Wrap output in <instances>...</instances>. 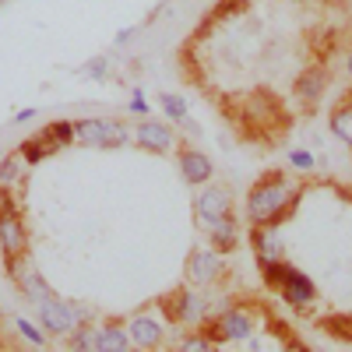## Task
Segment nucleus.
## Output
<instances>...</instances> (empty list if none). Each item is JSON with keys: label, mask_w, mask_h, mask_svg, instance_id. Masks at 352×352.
I'll return each mask as SVG.
<instances>
[{"label": "nucleus", "mask_w": 352, "mask_h": 352, "mask_svg": "<svg viewBox=\"0 0 352 352\" xmlns=\"http://www.w3.org/2000/svg\"><path fill=\"white\" fill-rule=\"evenodd\" d=\"M215 342H243V338H250L254 335V317L247 314V310H240V307H232V310H226L219 320H215Z\"/></svg>", "instance_id": "7"}, {"label": "nucleus", "mask_w": 352, "mask_h": 352, "mask_svg": "<svg viewBox=\"0 0 352 352\" xmlns=\"http://www.w3.org/2000/svg\"><path fill=\"white\" fill-rule=\"evenodd\" d=\"M345 71H349V78H352V53H349V60H345Z\"/></svg>", "instance_id": "30"}, {"label": "nucleus", "mask_w": 352, "mask_h": 352, "mask_svg": "<svg viewBox=\"0 0 352 352\" xmlns=\"http://www.w3.org/2000/svg\"><path fill=\"white\" fill-rule=\"evenodd\" d=\"M324 328H328L331 335L352 342V317H331V320H324Z\"/></svg>", "instance_id": "25"}, {"label": "nucleus", "mask_w": 352, "mask_h": 352, "mask_svg": "<svg viewBox=\"0 0 352 352\" xmlns=\"http://www.w3.org/2000/svg\"><path fill=\"white\" fill-rule=\"evenodd\" d=\"M261 272H264V282H268L275 292H282V300L292 310H310V303H314V282L300 268H292V264H285V261H264Z\"/></svg>", "instance_id": "2"}, {"label": "nucleus", "mask_w": 352, "mask_h": 352, "mask_svg": "<svg viewBox=\"0 0 352 352\" xmlns=\"http://www.w3.org/2000/svg\"><path fill=\"white\" fill-rule=\"evenodd\" d=\"M162 335H166V328H162V320H155V314H134L131 324H127V338L138 349L162 345Z\"/></svg>", "instance_id": "8"}, {"label": "nucleus", "mask_w": 352, "mask_h": 352, "mask_svg": "<svg viewBox=\"0 0 352 352\" xmlns=\"http://www.w3.org/2000/svg\"><path fill=\"white\" fill-rule=\"evenodd\" d=\"M0 250H4V257H21L28 250V232L18 208L0 212Z\"/></svg>", "instance_id": "6"}, {"label": "nucleus", "mask_w": 352, "mask_h": 352, "mask_svg": "<svg viewBox=\"0 0 352 352\" xmlns=\"http://www.w3.org/2000/svg\"><path fill=\"white\" fill-rule=\"evenodd\" d=\"M14 328L21 331V338H28L32 345H39V349L46 345V335H43V331H39V328H36V324H32V320H28V317H18V320H14Z\"/></svg>", "instance_id": "21"}, {"label": "nucleus", "mask_w": 352, "mask_h": 352, "mask_svg": "<svg viewBox=\"0 0 352 352\" xmlns=\"http://www.w3.org/2000/svg\"><path fill=\"white\" fill-rule=\"evenodd\" d=\"M36 310H39L43 331H50V335H71L74 324H78L74 314H71V303H60L53 292H46V296L36 300Z\"/></svg>", "instance_id": "4"}, {"label": "nucleus", "mask_w": 352, "mask_h": 352, "mask_svg": "<svg viewBox=\"0 0 352 352\" xmlns=\"http://www.w3.org/2000/svg\"><path fill=\"white\" fill-rule=\"evenodd\" d=\"M162 310L169 314V320L194 324V320H201V314H204V300L197 296V292H190V289H173L166 296V303H162Z\"/></svg>", "instance_id": "5"}, {"label": "nucleus", "mask_w": 352, "mask_h": 352, "mask_svg": "<svg viewBox=\"0 0 352 352\" xmlns=\"http://www.w3.org/2000/svg\"><path fill=\"white\" fill-rule=\"evenodd\" d=\"M39 141H46L53 152H56V148H64V144H71V141H74V124H71V120H53V124H46V127H43Z\"/></svg>", "instance_id": "17"}, {"label": "nucleus", "mask_w": 352, "mask_h": 352, "mask_svg": "<svg viewBox=\"0 0 352 352\" xmlns=\"http://www.w3.org/2000/svg\"><path fill=\"white\" fill-rule=\"evenodd\" d=\"M71 349H96V331H88L85 324H74V331H71Z\"/></svg>", "instance_id": "24"}, {"label": "nucleus", "mask_w": 352, "mask_h": 352, "mask_svg": "<svg viewBox=\"0 0 352 352\" xmlns=\"http://www.w3.org/2000/svg\"><path fill=\"white\" fill-rule=\"evenodd\" d=\"M300 194L303 190L292 187V180L282 176V173L261 176V180L254 184V190H250V197H247V219H250V226H278L282 215L300 201Z\"/></svg>", "instance_id": "1"}, {"label": "nucleus", "mask_w": 352, "mask_h": 352, "mask_svg": "<svg viewBox=\"0 0 352 352\" xmlns=\"http://www.w3.org/2000/svg\"><path fill=\"white\" fill-rule=\"evenodd\" d=\"M197 215H201L204 226H212L215 219L229 215V190L226 187H208L197 197Z\"/></svg>", "instance_id": "12"}, {"label": "nucleus", "mask_w": 352, "mask_h": 352, "mask_svg": "<svg viewBox=\"0 0 352 352\" xmlns=\"http://www.w3.org/2000/svg\"><path fill=\"white\" fill-rule=\"evenodd\" d=\"M74 141L92 144V148H120L127 141V131H124L120 120H78Z\"/></svg>", "instance_id": "3"}, {"label": "nucleus", "mask_w": 352, "mask_h": 352, "mask_svg": "<svg viewBox=\"0 0 352 352\" xmlns=\"http://www.w3.org/2000/svg\"><path fill=\"white\" fill-rule=\"evenodd\" d=\"M127 109H131V113H138V116H144V113H148V99H144V92H134Z\"/></svg>", "instance_id": "28"}, {"label": "nucleus", "mask_w": 352, "mask_h": 352, "mask_svg": "<svg viewBox=\"0 0 352 352\" xmlns=\"http://www.w3.org/2000/svg\"><path fill=\"white\" fill-rule=\"evenodd\" d=\"M18 152H21L25 166H36V162H43L46 155H53V148H50L46 141H39V138H36V141H25V144H21Z\"/></svg>", "instance_id": "20"}, {"label": "nucleus", "mask_w": 352, "mask_h": 352, "mask_svg": "<svg viewBox=\"0 0 352 352\" xmlns=\"http://www.w3.org/2000/svg\"><path fill=\"white\" fill-rule=\"evenodd\" d=\"M331 131H335L345 144H352V106H338V109L331 113Z\"/></svg>", "instance_id": "19"}, {"label": "nucleus", "mask_w": 352, "mask_h": 352, "mask_svg": "<svg viewBox=\"0 0 352 352\" xmlns=\"http://www.w3.org/2000/svg\"><path fill=\"white\" fill-rule=\"evenodd\" d=\"M81 71H85V78H92V81H106V74H109V60H106V56H92V60H88Z\"/></svg>", "instance_id": "23"}, {"label": "nucleus", "mask_w": 352, "mask_h": 352, "mask_svg": "<svg viewBox=\"0 0 352 352\" xmlns=\"http://www.w3.org/2000/svg\"><path fill=\"white\" fill-rule=\"evenodd\" d=\"M159 102H162V109L173 116V120H187V102H184L180 96H169V92H166Z\"/></svg>", "instance_id": "22"}, {"label": "nucleus", "mask_w": 352, "mask_h": 352, "mask_svg": "<svg viewBox=\"0 0 352 352\" xmlns=\"http://www.w3.org/2000/svg\"><path fill=\"white\" fill-rule=\"evenodd\" d=\"M21 169H25L21 152H11L8 159H0V187H11L18 176H21Z\"/></svg>", "instance_id": "18"}, {"label": "nucleus", "mask_w": 352, "mask_h": 352, "mask_svg": "<svg viewBox=\"0 0 352 352\" xmlns=\"http://www.w3.org/2000/svg\"><path fill=\"white\" fill-rule=\"evenodd\" d=\"M96 349L99 352H124V349H131V338L120 324H102L96 331Z\"/></svg>", "instance_id": "16"}, {"label": "nucleus", "mask_w": 352, "mask_h": 352, "mask_svg": "<svg viewBox=\"0 0 352 352\" xmlns=\"http://www.w3.org/2000/svg\"><path fill=\"white\" fill-rule=\"evenodd\" d=\"M289 162L296 169H314V155L310 152H289Z\"/></svg>", "instance_id": "27"}, {"label": "nucleus", "mask_w": 352, "mask_h": 352, "mask_svg": "<svg viewBox=\"0 0 352 352\" xmlns=\"http://www.w3.org/2000/svg\"><path fill=\"white\" fill-rule=\"evenodd\" d=\"M204 229H208V236H212V247H215L219 254H229V250H236V240H240L236 219L222 215V219H215L212 226H204Z\"/></svg>", "instance_id": "14"}, {"label": "nucleus", "mask_w": 352, "mask_h": 352, "mask_svg": "<svg viewBox=\"0 0 352 352\" xmlns=\"http://www.w3.org/2000/svg\"><path fill=\"white\" fill-rule=\"evenodd\" d=\"M32 116H36V109H32V106H28V109H18V113H14V124H28Z\"/></svg>", "instance_id": "29"}, {"label": "nucleus", "mask_w": 352, "mask_h": 352, "mask_svg": "<svg viewBox=\"0 0 352 352\" xmlns=\"http://www.w3.org/2000/svg\"><path fill=\"white\" fill-rule=\"evenodd\" d=\"M180 173L187 184H208L212 180V162L194 148H180Z\"/></svg>", "instance_id": "13"}, {"label": "nucleus", "mask_w": 352, "mask_h": 352, "mask_svg": "<svg viewBox=\"0 0 352 352\" xmlns=\"http://www.w3.org/2000/svg\"><path fill=\"white\" fill-rule=\"evenodd\" d=\"M215 345H219L215 338H204V335H197V338H187V342H184V349H187V352H204V349H215Z\"/></svg>", "instance_id": "26"}, {"label": "nucleus", "mask_w": 352, "mask_h": 352, "mask_svg": "<svg viewBox=\"0 0 352 352\" xmlns=\"http://www.w3.org/2000/svg\"><path fill=\"white\" fill-rule=\"evenodd\" d=\"M324 85H328V78H324V71H307L300 81H296V96L303 99V106H314L320 96H324Z\"/></svg>", "instance_id": "15"}, {"label": "nucleus", "mask_w": 352, "mask_h": 352, "mask_svg": "<svg viewBox=\"0 0 352 352\" xmlns=\"http://www.w3.org/2000/svg\"><path fill=\"white\" fill-rule=\"evenodd\" d=\"M134 134H138V144H141V148H152V152H169V148H173V127H169V124L141 120Z\"/></svg>", "instance_id": "10"}, {"label": "nucleus", "mask_w": 352, "mask_h": 352, "mask_svg": "<svg viewBox=\"0 0 352 352\" xmlns=\"http://www.w3.org/2000/svg\"><path fill=\"white\" fill-rule=\"evenodd\" d=\"M187 275H190L197 285H204V282H212L215 275H222V257H219V250H194L190 261H187Z\"/></svg>", "instance_id": "11"}, {"label": "nucleus", "mask_w": 352, "mask_h": 352, "mask_svg": "<svg viewBox=\"0 0 352 352\" xmlns=\"http://www.w3.org/2000/svg\"><path fill=\"white\" fill-rule=\"evenodd\" d=\"M254 232H250V243H254V250H257V257H261V264L264 261H282V232H278V226H250Z\"/></svg>", "instance_id": "9"}]
</instances>
